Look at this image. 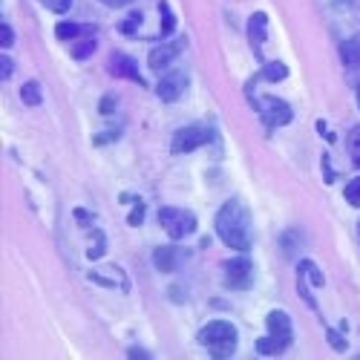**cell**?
Masks as SVG:
<instances>
[{
    "label": "cell",
    "mask_w": 360,
    "mask_h": 360,
    "mask_svg": "<svg viewBox=\"0 0 360 360\" xmlns=\"http://www.w3.org/2000/svg\"><path fill=\"white\" fill-rule=\"evenodd\" d=\"M41 4H44L46 9H52V12L61 15V12H67V9L72 6V0H41Z\"/></svg>",
    "instance_id": "25"
},
{
    "label": "cell",
    "mask_w": 360,
    "mask_h": 360,
    "mask_svg": "<svg viewBox=\"0 0 360 360\" xmlns=\"http://www.w3.org/2000/svg\"><path fill=\"white\" fill-rule=\"evenodd\" d=\"M55 35L61 41H70V38H81V35H93V26H81V23H58L55 26Z\"/></svg>",
    "instance_id": "13"
},
{
    "label": "cell",
    "mask_w": 360,
    "mask_h": 360,
    "mask_svg": "<svg viewBox=\"0 0 360 360\" xmlns=\"http://www.w3.org/2000/svg\"><path fill=\"white\" fill-rule=\"evenodd\" d=\"M141 219H144V207H141V205H139V207H136V211H133V214H130V219H127V222H130V225H133V228H136V225H141Z\"/></svg>",
    "instance_id": "29"
},
{
    "label": "cell",
    "mask_w": 360,
    "mask_h": 360,
    "mask_svg": "<svg viewBox=\"0 0 360 360\" xmlns=\"http://www.w3.org/2000/svg\"><path fill=\"white\" fill-rule=\"evenodd\" d=\"M93 52H96V38H93V35L72 46V58H75V61H86V58L93 55Z\"/></svg>",
    "instance_id": "19"
},
{
    "label": "cell",
    "mask_w": 360,
    "mask_h": 360,
    "mask_svg": "<svg viewBox=\"0 0 360 360\" xmlns=\"http://www.w3.org/2000/svg\"><path fill=\"white\" fill-rule=\"evenodd\" d=\"M112 107H115V101H112V96H107V98H104V104H101V112H110Z\"/></svg>",
    "instance_id": "32"
},
{
    "label": "cell",
    "mask_w": 360,
    "mask_h": 360,
    "mask_svg": "<svg viewBox=\"0 0 360 360\" xmlns=\"http://www.w3.org/2000/svg\"><path fill=\"white\" fill-rule=\"evenodd\" d=\"M185 49V38H179L173 44H165V46H156L153 52L147 55V67L153 72H167V67L179 58V52Z\"/></svg>",
    "instance_id": "8"
},
{
    "label": "cell",
    "mask_w": 360,
    "mask_h": 360,
    "mask_svg": "<svg viewBox=\"0 0 360 360\" xmlns=\"http://www.w3.org/2000/svg\"><path fill=\"white\" fill-rule=\"evenodd\" d=\"M248 38H251L254 49H259L265 44V38H268V18L262 12H254L251 15V20H248Z\"/></svg>",
    "instance_id": "12"
},
{
    "label": "cell",
    "mask_w": 360,
    "mask_h": 360,
    "mask_svg": "<svg viewBox=\"0 0 360 360\" xmlns=\"http://www.w3.org/2000/svg\"><path fill=\"white\" fill-rule=\"evenodd\" d=\"M214 127L211 124H191L173 133V153H191V150H199L202 144L214 141Z\"/></svg>",
    "instance_id": "3"
},
{
    "label": "cell",
    "mask_w": 360,
    "mask_h": 360,
    "mask_svg": "<svg viewBox=\"0 0 360 360\" xmlns=\"http://www.w3.org/2000/svg\"><path fill=\"white\" fill-rule=\"evenodd\" d=\"M285 75H288V67H285L283 61H268V64L262 67V78H265V81H271V84L283 81Z\"/></svg>",
    "instance_id": "18"
},
{
    "label": "cell",
    "mask_w": 360,
    "mask_h": 360,
    "mask_svg": "<svg viewBox=\"0 0 360 360\" xmlns=\"http://www.w3.org/2000/svg\"><path fill=\"white\" fill-rule=\"evenodd\" d=\"M349 153H352V162L360 167V127H354L349 136Z\"/></svg>",
    "instance_id": "20"
},
{
    "label": "cell",
    "mask_w": 360,
    "mask_h": 360,
    "mask_svg": "<svg viewBox=\"0 0 360 360\" xmlns=\"http://www.w3.org/2000/svg\"><path fill=\"white\" fill-rule=\"evenodd\" d=\"M288 346H291V343H285V340H280V338H274V335H268V338L257 340V352H259V354H268V357L283 354Z\"/></svg>",
    "instance_id": "14"
},
{
    "label": "cell",
    "mask_w": 360,
    "mask_h": 360,
    "mask_svg": "<svg viewBox=\"0 0 360 360\" xmlns=\"http://www.w3.org/2000/svg\"><path fill=\"white\" fill-rule=\"evenodd\" d=\"M20 98H23V104H29V107H38V104L44 101L41 84H38V81H26V84L20 86Z\"/></svg>",
    "instance_id": "16"
},
{
    "label": "cell",
    "mask_w": 360,
    "mask_h": 360,
    "mask_svg": "<svg viewBox=\"0 0 360 360\" xmlns=\"http://www.w3.org/2000/svg\"><path fill=\"white\" fill-rule=\"evenodd\" d=\"M15 44V35H12V26L9 23H0V46H4V52Z\"/></svg>",
    "instance_id": "24"
},
{
    "label": "cell",
    "mask_w": 360,
    "mask_h": 360,
    "mask_svg": "<svg viewBox=\"0 0 360 360\" xmlns=\"http://www.w3.org/2000/svg\"><path fill=\"white\" fill-rule=\"evenodd\" d=\"M12 70H15V67H12V61H9V58L4 55V58H0V78L9 81V78H12Z\"/></svg>",
    "instance_id": "26"
},
{
    "label": "cell",
    "mask_w": 360,
    "mask_h": 360,
    "mask_svg": "<svg viewBox=\"0 0 360 360\" xmlns=\"http://www.w3.org/2000/svg\"><path fill=\"white\" fill-rule=\"evenodd\" d=\"M265 326H268V335H274L285 343H291V335H294V323L285 311H271L265 317Z\"/></svg>",
    "instance_id": "9"
},
{
    "label": "cell",
    "mask_w": 360,
    "mask_h": 360,
    "mask_svg": "<svg viewBox=\"0 0 360 360\" xmlns=\"http://www.w3.org/2000/svg\"><path fill=\"white\" fill-rule=\"evenodd\" d=\"M346 202L354 205V207H360V179H354V182L346 188Z\"/></svg>",
    "instance_id": "23"
},
{
    "label": "cell",
    "mask_w": 360,
    "mask_h": 360,
    "mask_svg": "<svg viewBox=\"0 0 360 360\" xmlns=\"http://www.w3.org/2000/svg\"><path fill=\"white\" fill-rule=\"evenodd\" d=\"M199 343L211 349V357H231L236 349V328L228 320H214L199 332Z\"/></svg>",
    "instance_id": "2"
},
{
    "label": "cell",
    "mask_w": 360,
    "mask_h": 360,
    "mask_svg": "<svg viewBox=\"0 0 360 360\" xmlns=\"http://www.w3.org/2000/svg\"><path fill=\"white\" fill-rule=\"evenodd\" d=\"M340 49H343V61H346L349 67L360 70V35H357V38H352V41H346Z\"/></svg>",
    "instance_id": "17"
},
{
    "label": "cell",
    "mask_w": 360,
    "mask_h": 360,
    "mask_svg": "<svg viewBox=\"0 0 360 360\" xmlns=\"http://www.w3.org/2000/svg\"><path fill=\"white\" fill-rule=\"evenodd\" d=\"M188 84H191L188 72H185V70H176V72L162 75V81H159V86H156V93H159L162 101H179V98H182V93L188 89Z\"/></svg>",
    "instance_id": "7"
},
{
    "label": "cell",
    "mask_w": 360,
    "mask_h": 360,
    "mask_svg": "<svg viewBox=\"0 0 360 360\" xmlns=\"http://www.w3.org/2000/svg\"><path fill=\"white\" fill-rule=\"evenodd\" d=\"M136 23H139V12H133V15H130V20H127V23H122L118 29H122L124 35H136Z\"/></svg>",
    "instance_id": "27"
},
{
    "label": "cell",
    "mask_w": 360,
    "mask_h": 360,
    "mask_svg": "<svg viewBox=\"0 0 360 360\" xmlns=\"http://www.w3.org/2000/svg\"><path fill=\"white\" fill-rule=\"evenodd\" d=\"M75 217H78V222L89 225V211H84V207H78V211H75Z\"/></svg>",
    "instance_id": "31"
},
{
    "label": "cell",
    "mask_w": 360,
    "mask_h": 360,
    "mask_svg": "<svg viewBox=\"0 0 360 360\" xmlns=\"http://www.w3.org/2000/svg\"><path fill=\"white\" fill-rule=\"evenodd\" d=\"M254 283V265L248 257H236L225 262V285L233 291H248Z\"/></svg>",
    "instance_id": "5"
},
{
    "label": "cell",
    "mask_w": 360,
    "mask_h": 360,
    "mask_svg": "<svg viewBox=\"0 0 360 360\" xmlns=\"http://www.w3.org/2000/svg\"><path fill=\"white\" fill-rule=\"evenodd\" d=\"M257 110L262 112V118L271 127H285V124H291V118H294L291 107L283 98H277V96H259Z\"/></svg>",
    "instance_id": "6"
},
{
    "label": "cell",
    "mask_w": 360,
    "mask_h": 360,
    "mask_svg": "<svg viewBox=\"0 0 360 360\" xmlns=\"http://www.w3.org/2000/svg\"><path fill=\"white\" fill-rule=\"evenodd\" d=\"M185 257H188V251H182V248H156L153 265L159 268V271L170 274V271H176V268L185 262Z\"/></svg>",
    "instance_id": "10"
},
{
    "label": "cell",
    "mask_w": 360,
    "mask_h": 360,
    "mask_svg": "<svg viewBox=\"0 0 360 360\" xmlns=\"http://www.w3.org/2000/svg\"><path fill=\"white\" fill-rule=\"evenodd\" d=\"M217 233L219 239L233 251H248L251 248V217L248 207L239 199H228L219 214H217Z\"/></svg>",
    "instance_id": "1"
},
{
    "label": "cell",
    "mask_w": 360,
    "mask_h": 360,
    "mask_svg": "<svg viewBox=\"0 0 360 360\" xmlns=\"http://www.w3.org/2000/svg\"><path fill=\"white\" fill-rule=\"evenodd\" d=\"M326 335H328V340H332V346H335L338 352H346V343H343V340H340V338L332 332V328H326Z\"/></svg>",
    "instance_id": "28"
},
{
    "label": "cell",
    "mask_w": 360,
    "mask_h": 360,
    "mask_svg": "<svg viewBox=\"0 0 360 360\" xmlns=\"http://www.w3.org/2000/svg\"><path fill=\"white\" fill-rule=\"evenodd\" d=\"M130 357L139 360V357H147V352H141V349H130Z\"/></svg>",
    "instance_id": "33"
},
{
    "label": "cell",
    "mask_w": 360,
    "mask_h": 360,
    "mask_svg": "<svg viewBox=\"0 0 360 360\" xmlns=\"http://www.w3.org/2000/svg\"><path fill=\"white\" fill-rule=\"evenodd\" d=\"M159 222L167 231V236H173V239H185L196 231V217L191 211H182V207H162Z\"/></svg>",
    "instance_id": "4"
},
{
    "label": "cell",
    "mask_w": 360,
    "mask_h": 360,
    "mask_svg": "<svg viewBox=\"0 0 360 360\" xmlns=\"http://www.w3.org/2000/svg\"><path fill=\"white\" fill-rule=\"evenodd\" d=\"M300 280H306V283H309V285H314V288L326 285V277L317 271L311 259H303V262H300Z\"/></svg>",
    "instance_id": "15"
},
{
    "label": "cell",
    "mask_w": 360,
    "mask_h": 360,
    "mask_svg": "<svg viewBox=\"0 0 360 360\" xmlns=\"http://www.w3.org/2000/svg\"><path fill=\"white\" fill-rule=\"evenodd\" d=\"M159 9H162V32L170 35L173 26H176V18H173V12L167 9V4H159Z\"/></svg>",
    "instance_id": "22"
},
{
    "label": "cell",
    "mask_w": 360,
    "mask_h": 360,
    "mask_svg": "<svg viewBox=\"0 0 360 360\" xmlns=\"http://www.w3.org/2000/svg\"><path fill=\"white\" fill-rule=\"evenodd\" d=\"M104 248H107L104 233L98 231V233H96V239H93V245H89V251H86V257H89V259H98V257H104Z\"/></svg>",
    "instance_id": "21"
},
{
    "label": "cell",
    "mask_w": 360,
    "mask_h": 360,
    "mask_svg": "<svg viewBox=\"0 0 360 360\" xmlns=\"http://www.w3.org/2000/svg\"><path fill=\"white\" fill-rule=\"evenodd\" d=\"M104 6H112V9H122V6H130L133 0H101Z\"/></svg>",
    "instance_id": "30"
},
{
    "label": "cell",
    "mask_w": 360,
    "mask_h": 360,
    "mask_svg": "<svg viewBox=\"0 0 360 360\" xmlns=\"http://www.w3.org/2000/svg\"><path fill=\"white\" fill-rule=\"evenodd\" d=\"M357 104H360V89H357Z\"/></svg>",
    "instance_id": "34"
},
{
    "label": "cell",
    "mask_w": 360,
    "mask_h": 360,
    "mask_svg": "<svg viewBox=\"0 0 360 360\" xmlns=\"http://www.w3.org/2000/svg\"><path fill=\"white\" fill-rule=\"evenodd\" d=\"M107 70L115 75V78H130V81H136V84H144V78L139 75V67L130 61V58L127 55H122V52H118V55H112L110 58V64H107Z\"/></svg>",
    "instance_id": "11"
}]
</instances>
